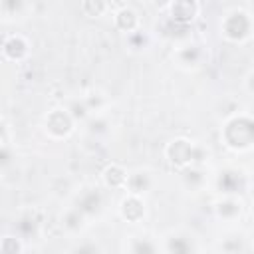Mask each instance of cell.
<instances>
[{"mask_svg": "<svg viewBox=\"0 0 254 254\" xmlns=\"http://www.w3.org/2000/svg\"><path fill=\"white\" fill-rule=\"evenodd\" d=\"M99 202H101L99 192H97V190H89V192H85V194L81 196V200L77 202V204H79V206H77V210H81L83 214L93 212V210H97Z\"/></svg>", "mask_w": 254, "mask_h": 254, "instance_id": "obj_13", "label": "cell"}, {"mask_svg": "<svg viewBox=\"0 0 254 254\" xmlns=\"http://www.w3.org/2000/svg\"><path fill=\"white\" fill-rule=\"evenodd\" d=\"M125 187L129 189L131 194L139 196L141 192H145V190L151 187V177H149V173H141V171H139V173H133V175H129Z\"/></svg>", "mask_w": 254, "mask_h": 254, "instance_id": "obj_10", "label": "cell"}, {"mask_svg": "<svg viewBox=\"0 0 254 254\" xmlns=\"http://www.w3.org/2000/svg\"><path fill=\"white\" fill-rule=\"evenodd\" d=\"M137 22H139L137 12H135L133 8H129V6H123V8L115 14V24H117V28H121L123 32H133V30L137 28Z\"/></svg>", "mask_w": 254, "mask_h": 254, "instance_id": "obj_9", "label": "cell"}, {"mask_svg": "<svg viewBox=\"0 0 254 254\" xmlns=\"http://www.w3.org/2000/svg\"><path fill=\"white\" fill-rule=\"evenodd\" d=\"M129 254H157V246L145 236L143 238H135V240H131Z\"/></svg>", "mask_w": 254, "mask_h": 254, "instance_id": "obj_14", "label": "cell"}, {"mask_svg": "<svg viewBox=\"0 0 254 254\" xmlns=\"http://www.w3.org/2000/svg\"><path fill=\"white\" fill-rule=\"evenodd\" d=\"M165 153H167V159L175 167H181V169H187L192 163V159H194V147L187 139H175V141H171L167 145Z\"/></svg>", "mask_w": 254, "mask_h": 254, "instance_id": "obj_3", "label": "cell"}, {"mask_svg": "<svg viewBox=\"0 0 254 254\" xmlns=\"http://www.w3.org/2000/svg\"><path fill=\"white\" fill-rule=\"evenodd\" d=\"M71 127H73V119H71V115L65 109H54L46 117V131L54 139L67 137L69 131H71Z\"/></svg>", "mask_w": 254, "mask_h": 254, "instance_id": "obj_4", "label": "cell"}, {"mask_svg": "<svg viewBox=\"0 0 254 254\" xmlns=\"http://www.w3.org/2000/svg\"><path fill=\"white\" fill-rule=\"evenodd\" d=\"M22 252V242L16 236H4L0 244V254H20Z\"/></svg>", "mask_w": 254, "mask_h": 254, "instance_id": "obj_15", "label": "cell"}, {"mask_svg": "<svg viewBox=\"0 0 254 254\" xmlns=\"http://www.w3.org/2000/svg\"><path fill=\"white\" fill-rule=\"evenodd\" d=\"M222 139L230 149H248L254 143V119L244 115L232 117L222 129Z\"/></svg>", "mask_w": 254, "mask_h": 254, "instance_id": "obj_1", "label": "cell"}, {"mask_svg": "<svg viewBox=\"0 0 254 254\" xmlns=\"http://www.w3.org/2000/svg\"><path fill=\"white\" fill-rule=\"evenodd\" d=\"M119 212H121V216H123L125 220H129V222H137V220L145 214V204H143V200H141L139 196L129 194V196H125V198L121 200V204H119Z\"/></svg>", "mask_w": 254, "mask_h": 254, "instance_id": "obj_7", "label": "cell"}, {"mask_svg": "<svg viewBox=\"0 0 254 254\" xmlns=\"http://www.w3.org/2000/svg\"><path fill=\"white\" fill-rule=\"evenodd\" d=\"M2 54H4L6 60L20 62V60L26 58V54H28V42H26V38L20 36V34L6 36V38H4V44H2Z\"/></svg>", "mask_w": 254, "mask_h": 254, "instance_id": "obj_6", "label": "cell"}, {"mask_svg": "<svg viewBox=\"0 0 254 254\" xmlns=\"http://www.w3.org/2000/svg\"><path fill=\"white\" fill-rule=\"evenodd\" d=\"M222 177H220V187L226 190V192H234V187L230 185V183H238V177H236V173H230V171H226V173H220Z\"/></svg>", "mask_w": 254, "mask_h": 254, "instance_id": "obj_17", "label": "cell"}, {"mask_svg": "<svg viewBox=\"0 0 254 254\" xmlns=\"http://www.w3.org/2000/svg\"><path fill=\"white\" fill-rule=\"evenodd\" d=\"M169 254H192V242L187 236H171L167 242Z\"/></svg>", "mask_w": 254, "mask_h": 254, "instance_id": "obj_11", "label": "cell"}, {"mask_svg": "<svg viewBox=\"0 0 254 254\" xmlns=\"http://www.w3.org/2000/svg\"><path fill=\"white\" fill-rule=\"evenodd\" d=\"M252 214H254V202H252Z\"/></svg>", "mask_w": 254, "mask_h": 254, "instance_id": "obj_20", "label": "cell"}, {"mask_svg": "<svg viewBox=\"0 0 254 254\" xmlns=\"http://www.w3.org/2000/svg\"><path fill=\"white\" fill-rule=\"evenodd\" d=\"M127 179H129L127 171H125L123 167L115 165V163H111V165H107V167L103 169V183H105L107 187H111V189L125 187V185H127Z\"/></svg>", "mask_w": 254, "mask_h": 254, "instance_id": "obj_8", "label": "cell"}, {"mask_svg": "<svg viewBox=\"0 0 254 254\" xmlns=\"http://www.w3.org/2000/svg\"><path fill=\"white\" fill-rule=\"evenodd\" d=\"M246 87H248V91L254 93V71L248 75V79H246Z\"/></svg>", "mask_w": 254, "mask_h": 254, "instance_id": "obj_19", "label": "cell"}, {"mask_svg": "<svg viewBox=\"0 0 254 254\" xmlns=\"http://www.w3.org/2000/svg\"><path fill=\"white\" fill-rule=\"evenodd\" d=\"M169 16L173 24L179 26H187L189 22L194 20V16L198 14V4L192 0H181V2H171L169 4Z\"/></svg>", "mask_w": 254, "mask_h": 254, "instance_id": "obj_5", "label": "cell"}, {"mask_svg": "<svg viewBox=\"0 0 254 254\" xmlns=\"http://www.w3.org/2000/svg\"><path fill=\"white\" fill-rule=\"evenodd\" d=\"M222 32L232 42H242L252 34V18L244 10H232L222 22Z\"/></svg>", "mask_w": 254, "mask_h": 254, "instance_id": "obj_2", "label": "cell"}, {"mask_svg": "<svg viewBox=\"0 0 254 254\" xmlns=\"http://www.w3.org/2000/svg\"><path fill=\"white\" fill-rule=\"evenodd\" d=\"M97 250L93 248V244H81L77 250H75V254H95Z\"/></svg>", "mask_w": 254, "mask_h": 254, "instance_id": "obj_18", "label": "cell"}, {"mask_svg": "<svg viewBox=\"0 0 254 254\" xmlns=\"http://www.w3.org/2000/svg\"><path fill=\"white\" fill-rule=\"evenodd\" d=\"M81 10L87 14V16H101L105 10H107V4L105 2H99V0H87L81 4Z\"/></svg>", "mask_w": 254, "mask_h": 254, "instance_id": "obj_16", "label": "cell"}, {"mask_svg": "<svg viewBox=\"0 0 254 254\" xmlns=\"http://www.w3.org/2000/svg\"><path fill=\"white\" fill-rule=\"evenodd\" d=\"M216 212H218V216H220V218L230 220V218H234V216H238V214H240V202H238V200H234V198L220 200V202L216 204Z\"/></svg>", "mask_w": 254, "mask_h": 254, "instance_id": "obj_12", "label": "cell"}]
</instances>
